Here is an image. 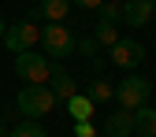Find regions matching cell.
Masks as SVG:
<instances>
[{"mask_svg":"<svg viewBox=\"0 0 156 137\" xmlns=\"http://www.w3.org/2000/svg\"><path fill=\"white\" fill-rule=\"evenodd\" d=\"M37 45H41V52L52 56V60H67V56L78 52V37L63 22H48V26H41V41Z\"/></svg>","mask_w":156,"mask_h":137,"instance_id":"obj_1","label":"cell"},{"mask_svg":"<svg viewBox=\"0 0 156 137\" xmlns=\"http://www.w3.org/2000/svg\"><path fill=\"white\" fill-rule=\"evenodd\" d=\"M15 108H19V115H26L34 122V119H41V115H48L56 108V96H52L48 85H26V89H19Z\"/></svg>","mask_w":156,"mask_h":137,"instance_id":"obj_2","label":"cell"},{"mask_svg":"<svg viewBox=\"0 0 156 137\" xmlns=\"http://www.w3.org/2000/svg\"><path fill=\"white\" fill-rule=\"evenodd\" d=\"M149 96H152V82L141 74H126L119 85H115V100H119L123 111H138L149 104Z\"/></svg>","mask_w":156,"mask_h":137,"instance_id":"obj_3","label":"cell"},{"mask_svg":"<svg viewBox=\"0 0 156 137\" xmlns=\"http://www.w3.org/2000/svg\"><path fill=\"white\" fill-rule=\"evenodd\" d=\"M15 74L23 78L26 85H48L52 63H48L45 52H19V56H15Z\"/></svg>","mask_w":156,"mask_h":137,"instance_id":"obj_4","label":"cell"},{"mask_svg":"<svg viewBox=\"0 0 156 137\" xmlns=\"http://www.w3.org/2000/svg\"><path fill=\"white\" fill-rule=\"evenodd\" d=\"M41 41V26H34V22H11L8 30H4V45L19 56V52H34V45Z\"/></svg>","mask_w":156,"mask_h":137,"instance_id":"obj_5","label":"cell"},{"mask_svg":"<svg viewBox=\"0 0 156 137\" xmlns=\"http://www.w3.org/2000/svg\"><path fill=\"white\" fill-rule=\"evenodd\" d=\"M108 60L119 67V70H138V63L145 60V45H141V41H126V37H119V41L108 48Z\"/></svg>","mask_w":156,"mask_h":137,"instance_id":"obj_6","label":"cell"},{"mask_svg":"<svg viewBox=\"0 0 156 137\" xmlns=\"http://www.w3.org/2000/svg\"><path fill=\"white\" fill-rule=\"evenodd\" d=\"M152 15H156V4H152V0H126V4H123V22L134 26V30H138V26H149Z\"/></svg>","mask_w":156,"mask_h":137,"instance_id":"obj_7","label":"cell"},{"mask_svg":"<svg viewBox=\"0 0 156 137\" xmlns=\"http://www.w3.org/2000/svg\"><path fill=\"white\" fill-rule=\"evenodd\" d=\"M104 137H134V111H112V115H104Z\"/></svg>","mask_w":156,"mask_h":137,"instance_id":"obj_8","label":"cell"},{"mask_svg":"<svg viewBox=\"0 0 156 137\" xmlns=\"http://www.w3.org/2000/svg\"><path fill=\"white\" fill-rule=\"evenodd\" d=\"M48 89H52V96L56 100H71V96H78V85H74V78L63 70V67H52V78H48Z\"/></svg>","mask_w":156,"mask_h":137,"instance_id":"obj_9","label":"cell"},{"mask_svg":"<svg viewBox=\"0 0 156 137\" xmlns=\"http://www.w3.org/2000/svg\"><path fill=\"white\" fill-rule=\"evenodd\" d=\"M134 137H156V108H138L134 111Z\"/></svg>","mask_w":156,"mask_h":137,"instance_id":"obj_10","label":"cell"},{"mask_svg":"<svg viewBox=\"0 0 156 137\" xmlns=\"http://www.w3.org/2000/svg\"><path fill=\"white\" fill-rule=\"evenodd\" d=\"M93 111H97V104L89 100L86 93H78V96H71V100H67V115H71L74 122H89Z\"/></svg>","mask_w":156,"mask_h":137,"instance_id":"obj_11","label":"cell"},{"mask_svg":"<svg viewBox=\"0 0 156 137\" xmlns=\"http://www.w3.org/2000/svg\"><path fill=\"white\" fill-rule=\"evenodd\" d=\"M37 11H41L48 22H63V19L71 15V0H41V8H37Z\"/></svg>","mask_w":156,"mask_h":137,"instance_id":"obj_12","label":"cell"},{"mask_svg":"<svg viewBox=\"0 0 156 137\" xmlns=\"http://www.w3.org/2000/svg\"><path fill=\"white\" fill-rule=\"evenodd\" d=\"M86 96H89L93 104H108V100H115V89L104 82V78H93V82H89V93H86Z\"/></svg>","mask_w":156,"mask_h":137,"instance_id":"obj_13","label":"cell"},{"mask_svg":"<svg viewBox=\"0 0 156 137\" xmlns=\"http://www.w3.org/2000/svg\"><path fill=\"white\" fill-rule=\"evenodd\" d=\"M93 37H97V45H104V48H112L115 41H119V33H115V22H97V30H93Z\"/></svg>","mask_w":156,"mask_h":137,"instance_id":"obj_14","label":"cell"},{"mask_svg":"<svg viewBox=\"0 0 156 137\" xmlns=\"http://www.w3.org/2000/svg\"><path fill=\"white\" fill-rule=\"evenodd\" d=\"M8 137H48V133L37 126V122H30V119H26V122H19L15 130H8Z\"/></svg>","mask_w":156,"mask_h":137,"instance_id":"obj_15","label":"cell"},{"mask_svg":"<svg viewBox=\"0 0 156 137\" xmlns=\"http://www.w3.org/2000/svg\"><path fill=\"white\" fill-rule=\"evenodd\" d=\"M101 19H104V22H115V19H123V4H115V0L101 4Z\"/></svg>","mask_w":156,"mask_h":137,"instance_id":"obj_16","label":"cell"},{"mask_svg":"<svg viewBox=\"0 0 156 137\" xmlns=\"http://www.w3.org/2000/svg\"><path fill=\"white\" fill-rule=\"evenodd\" d=\"M97 48H101V45H97V37H78V52H86V56H93Z\"/></svg>","mask_w":156,"mask_h":137,"instance_id":"obj_17","label":"cell"},{"mask_svg":"<svg viewBox=\"0 0 156 137\" xmlns=\"http://www.w3.org/2000/svg\"><path fill=\"white\" fill-rule=\"evenodd\" d=\"M74 137H97L93 122H74Z\"/></svg>","mask_w":156,"mask_h":137,"instance_id":"obj_18","label":"cell"},{"mask_svg":"<svg viewBox=\"0 0 156 137\" xmlns=\"http://www.w3.org/2000/svg\"><path fill=\"white\" fill-rule=\"evenodd\" d=\"M71 4H78V8H82V11H97V8H101V4H104V0H71Z\"/></svg>","mask_w":156,"mask_h":137,"instance_id":"obj_19","label":"cell"},{"mask_svg":"<svg viewBox=\"0 0 156 137\" xmlns=\"http://www.w3.org/2000/svg\"><path fill=\"white\" fill-rule=\"evenodd\" d=\"M4 30H8V26H4V22H0V41H4Z\"/></svg>","mask_w":156,"mask_h":137,"instance_id":"obj_20","label":"cell"},{"mask_svg":"<svg viewBox=\"0 0 156 137\" xmlns=\"http://www.w3.org/2000/svg\"><path fill=\"white\" fill-rule=\"evenodd\" d=\"M115 4H126V0H115Z\"/></svg>","mask_w":156,"mask_h":137,"instance_id":"obj_21","label":"cell"}]
</instances>
